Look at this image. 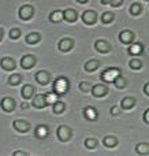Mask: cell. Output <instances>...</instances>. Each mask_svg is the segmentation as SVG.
Here are the masks:
<instances>
[{"label":"cell","instance_id":"1","mask_svg":"<svg viewBox=\"0 0 149 156\" xmlns=\"http://www.w3.org/2000/svg\"><path fill=\"white\" fill-rule=\"evenodd\" d=\"M67 89H68L67 78L60 77V78H57V80H55V82H54V92H56L59 96L64 94L66 92H67Z\"/></svg>","mask_w":149,"mask_h":156},{"label":"cell","instance_id":"2","mask_svg":"<svg viewBox=\"0 0 149 156\" xmlns=\"http://www.w3.org/2000/svg\"><path fill=\"white\" fill-rule=\"evenodd\" d=\"M118 76H120V70H119V69L109 67V69H106V70L101 73V80H103L104 82H114V80Z\"/></svg>","mask_w":149,"mask_h":156},{"label":"cell","instance_id":"3","mask_svg":"<svg viewBox=\"0 0 149 156\" xmlns=\"http://www.w3.org/2000/svg\"><path fill=\"white\" fill-rule=\"evenodd\" d=\"M0 107H2V110H4L5 112H11V111H14V108H15V100L11 99V97H4V99H2V101H0Z\"/></svg>","mask_w":149,"mask_h":156},{"label":"cell","instance_id":"4","mask_svg":"<svg viewBox=\"0 0 149 156\" xmlns=\"http://www.w3.org/2000/svg\"><path fill=\"white\" fill-rule=\"evenodd\" d=\"M33 12H34V11H33V7L29 4H25L19 8V16H21V19H23V21H27V19L32 18Z\"/></svg>","mask_w":149,"mask_h":156},{"label":"cell","instance_id":"5","mask_svg":"<svg viewBox=\"0 0 149 156\" xmlns=\"http://www.w3.org/2000/svg\"><path fill=\"white\" fill-rule=\"evenodd\" d=\"M82 21H84L86 25L96 23V21H97V14H96L95 11H92V10L85 11V12L82 14Z\"/></svg>","mask_w":149,"mask_h":156},{"label":"cell","instance_id":"6","mask_svg":"<svg viewBox=\"0 0 149 156\" xmlns=\"http://www.w3.org/2000/svg\"><path fill=\"white\" fill-rule=\"evenodd\" d=\"M15 60L12 59V58H10V56H5V58H3L2 60H0V67L3 69V70H7V71H11V70H14L15 69Z\"/></svg>","mask_w":149,"mask_h":156},{"label":"cell","instance_id":"7","mask_svg":"<svg viewBox=\"0 0 149 156\" xmlns=\"http://www.w3.org/2000/svg\"><path fill=\"white\" fill-rule=\"evenodd\" d=\"M56 134L60 141H67V140H70V137H71V130L68 129L67 126H60L59 129H57Z\"/></svg>","mask_w":149,"mask_h":156},{"label":"cell","instance_id":"8","mask_svg":"<svg viewBox=\"0 0 149 156\" xmlns=\"http://www.w3.org/2000/svg\"><path fill=\"white\" fill-rule=\"evenodd\" d=\"M34 65H36V58L33 55H26V56H23L21 59V66L23 69H26V70L32 69Z\"/></svg>","mask_w":149,"mask_h":156},{"label":"cell","instance_id":"9","mask_svg":"<svg viewBox=\"0 0 149 156\" xmlns=\"http://www.w3.org/2000/svg\"><path fill=\"white\" fill-rule=\"evenodd\" d=\"M12 126H14V129H16L18 132H21V133H26V132H29V129H30V125L27 123L26 121H22V119L15 121L12 123Z\"/></svg>","mask_w":149,"mask_h":156},{"label":"cell","instance_id":"10","mask_svg":"<svg viewBox=\"0 0 149 156\" xmlns=\"http://www.w3.org/2000/svg\"><path fill=\"white\" fill-rule=\"evenodd\" d=\"M59 49L62 52H67V51H70L71 48L74 47V41L71 40V38H63L62 41L59 43Z\"/></svg>","mask_w":149,"mask_h":156},{"label":"cell","instance_id":"11","mask_svg":"<svg viewBox=\"0 0 149 156\" xmlns=\"http://www.w3.org/2000/svg\"><path fill=\"white\" fill-rule=\"evenodd\" d=\"M36 80H37V82L41 83V85H47V83L49 82V80H51V76H49L48 71H38V73L36 74Z\"/></svg>","mask_w":149,"mask_h":156},{"label":"cell","instance_id":"12","mask_svg":"<svg viewBox=\"0 0 149 156\" xmlns=\"http://www.w3.org/2000/svg\"><path fill=\"white\" fill-rule=\"evenodd\" d=\"M119 40L122 41L123 44H130V43H133V40H134V34L131 32H129V30H123L119 34Z\"/></svg>","mask_w":149,"mask_h":156},{"label":"cell","instance_id":"13","mask_svg":"<svg viewBox=\"0 0 149 156\" xmlns=\"http://www.w3.org/2000/svg\"><path fill=\"white\" fill-rule=\"evenodd\" d=\"M107 92H108V89H107L106 85H96L92 88V93H93V96H96V97L106 96Z\"/></svg>","mask_w":149,"mask_h":156},{"label":"cell","instance_id":"14","mask_svg":"<svg viewBox=\"0 0 149 156\" xmlns=\"http://www.w3.org/2000/svg\"><path fill=\"white\" fill-rule=\"evenodd\" d=\"M95 47H96V49H97L99 52H101V54H107V52H109V44L107 43V41H104V40L96 41Z\"/></svg>","mask_w":149,"mask_h":156},{"label":"cell","instance_id":"15","mask_svg":"<svg viewBox=\"0 0 149 156\" xmlns=\"http://www.w3.org/2000/svg\"><path fill=\"white\" fill-rule=\"evenodd\" d=\"M33 105L36 108H44L47 105V100H45V94H37V97H34L33 100Z\"/></svg>","mask_w":149,"mask_h":156},{"label":"cell","instance_id":"16","mask_svg":"<svg viewBox=\"0 0 149 156\" xmlns=\"http://www.w3.org/2000/svg\"><path fill=\"white\" fill-rule=\"evenodd\" d=\"M63 18H64L67 22H75V19H77L75 10H73V8H67L66 11H63Z\"/></svg>","mask_w":149,"mask_h":156},{"label":"cell","instance_id":"17","mask_svg":"<svg viewBox=\"0 0 149 156\" xmlns=\"http://www.w3.org/2000/svg\"><path fill=\"white\" fill-rule=\"evenodd\" d=\"M84 115H85V118L89 119V121H95V119L97 118V111L93 107H86L84 110Z\"/></svg>","mask_w":149,"mask_h":156},{"label":"cell","instance_id":"18","mask_svg":"<svg viewBox=\"0 0 149 156\" xmlns=\"http://www.w3.org/2000/svg\"><path fill=\"white\" fill-rule=\"evenodd\" d=\"M21 94L23 99H30V97H33V94H34V89H33L32 85H25L23 88H22Z\"/></svg>","mask_w":149,"mask_h":156},{"label":"cell","instance_id":"19","mask_svg":"<svg viewBox=\"0 0 149 156\" xmlns=\"http://www.w3.org/2000/svg\"><path fill=\"white\" fill-rule=\"evenodd\" d=\"M134 104H136V101H134L133 97H125V99L122 100V103H120L122 108H125V110H130V108H133Z\"/></svg>","mask_w":149,"mask_h":156},{"label":"cell","instance_id":"20","mask_svg":"<svg viewBox=\"0 0 149 156\" xmlns=\"http://www.w3.org/2000/svg\"><path fill=\"white\" fill-rule=\"evenodd\" d=\"M129 54L130 55H141L142 54V45L140 43H136V44H133V45H130Z\"/></svg>","mask_w":149,"mask_h":156},{"label":"cell","instance_id":"21","mask_svg":"<svg viewBox=\"0 0 149 156\" xmlns=\"http://www.w3.org/2000/svg\"><path fill=\"white\" fill-rule=\"evenodd\" d=\"M36 136H37L38 138H44L48 136V127L44 126V125H40V126L36 129Z\"/></svg>","mask_w":149,"mask_h":156},{"label":"cell","instance_id":"22","mask_svg":"<svg viewBox=\"0 0 149 156\" xmlns=\"http://www.w3.org/2000/svg\"><path fill=\"white\" fill-rule=\"evenodd\" d=\"M103 143H104V145L108 147V148H114V147L118 144V140H116V137H112V136H107V137L103 140Z\"/></svg>","mask_w":149,"mask_h":156},{"label":"cell","instance_id":"23","mask_svg":"<svg viewBox=\"0 0 149 156\" xmlns=\"http://www.w3.org/2000/svg\"><path fill=\"white\" fill-rule=\"evenodd\" d=\"M40 34L38 33H30V34L26 36V43L27 44H37L40 41Z\"/></svg>","mask_w":149,"mask_h":156},{"label":"cell","instance_id":"24","mask_svg":"<svg viewBox=\"0 0 149 156\" xmlns=\"http://www.w3.org/2000/svg\"><path fill=\"white\" fill-rule=\"evenodd\" d=\"M97 67H99V62L95 60V59H92V60H89V62L85 63V70L86 71H95Z\"/></svg>","mask_w":149,"mask_h":156},{"label":"cell","instance_id":"25","mask_svg":"<svg viewBox=\"0 0 149 156\" xmlns=\"http://www.w3.org/2000/svg\"><path fill=\"white\" fill-rule=\"evenodd\" d=\"M136 151L138 152L140 155H147V154H149V144H145V143L138 144V145H137V148H136Z\"/></svg>","mask_w":149,"mask_h":156},{"label":"cell","instance_id":"26","mask_svg":"<svg viewBox=\"0 0 149 156\" xmlns=\"http://www.w3.org/2000/svg\"><path fill=\"white\" fill-rule=\"evenodd\" d=\"M49 19H51L52 22H60L63 19V12L62 11H52L51 15H49Z\"/></svg>","mask_w":149,"mask_h":156},{"label":"cell","instance_id":"27","mask_svg":"<svg viewBox=\"0 0 149 156\" xmlns=\"http://www.w3.org/2000/svg\"><path fill=\"white\" fill-rule=\"evenodd\" d=\"M141 11H142L141 4H138V3H133V4H131V7H130V14L131 15H140Z\"/></svg>","mask_w":149,"mask_h":156},{"label":"cell","instance_id":"28","mask_svg":"<svg viewBox=\"0 0 149 156\" xmlns=\"http://www.w3.org/2000/svg\"><path fill=\"white\" fill-rule=\"evenodd\" d=\"M21 80H22V77L19 74H12V76H10V78H8V83L12 86H16L21 82Z\"/></svg>","mask_w":149,"mask_h":156},{"label":"cell","instance_id":"29","mask_svg":"<svg viewBox=\"0 0 149 156\" xmlns=\"http://www.w3.org/2000/svg\"><path fill=\"white\" fill-rule=\"evenodd\" d=\"M57 96H59V94H57L56 92H51V93H47V94H45L47 103H51V104H54L55 101H57Z\"/></svg>","mask_w":149,"mask_h":156},{"label":"cell","instance_id":"30","mask_svg":"<svg viewBox=\"0 0 149 156\" xmlns=\"http://www.w3.org/2000/svg\"><path fill=\"white\" fill-rule=\"evenodd\" d=\"M64 103H62V101H55L54 103V112L55 114H60V112H63L64 111Z\"/></svg>","mask_w":149,"mask_h":156},{"label":"cell","instance_id":"31","mask_svg":"<svg viewBox=\"0 0 149 156\" xmlns=\"http://www.w3.org/2000/svg\"><path fill=\"white\" fill-rule=\"evenodd\" d=\"M114 14L112 12H104L103 16H101V21H103V23H111L112 21H114Z\"/></svg>","mask_w":149,"mask_h":156},{"label":"cell","instance_id":"32","mask_svg":"<svg viewBox=\"0 0 149 156\" xmlns=\"http://www.w3.org/2000/svg\"><path fill=\"white\" fill-rule=\"evenodd\" d=\"M114 83L116 85V88H125L126 86V81H125V78H123L122 76H118L114 80Z\"/></svg>","mask_w":149,"mask_h":156},{"label":"cell","instance_id":"33","mask_svg":"<svg viewBox=\"0 0 149 156\" xmlns=\"http://www.w3.org/2000/svg\"><path fill=\"white\" fill-rule=\"evenodd\" d=\"M130 67L133 70H138V69L142 67V62L140 59H131L130 60Z\"/></svg>","mask_w":149,"mask_h":156},{"label":"cell","instance_id":"34","mask_svg":"<svg viewBox=\"0 0 149 156\" xmlns=\"http://www.w3.org/2000/svg\"><path fill=\"white\" fill-rule=\"evenodd\" d=\"M96 145H97V141L95 140V138H86L85 140V147L89 149H95Z\"/></svg>","mask_w":149,"mask_h":156},{"label":"cell","instance_id":"35","mask_svg":"<svg viewBox=\"0 0 149 156\" xmlns=\"http://www.w3.org/2000/svg\"><path fill=\"white\" fill-rule=\"evenodd\" d=\"M79 89H81L82 92H89V90H92V83L81 82V83H79Z\"/></svg>","mask_w":149,"mask_h":156},{"label":"cell","instance_id":"36","mask_svg":"<svg viewBox=\"0 0 149 156\" xmlns=\"http://www.w3.org/2000/svg\"><path fill=\"white\" fill-rule=\"evenodd\" d=\"M21 36V30L19 29H16V27H14V29H11V32H10V37L12 38V40H16V38Z\"/></svg>","mask_w":149,"mask_h":156},{"label":"cell","instance_id":"37","mask_svg":"<svg viewBox=\"0 0 149 156\" xmlns=\"http://www.w3.org/2000/svg\"><path fill=\"white\" fill-rule=\"evenodd\" d=\"M122 3H123V0H109V4H111L112 7H119Z\"/></svg>","mask_w":149,"mask_h":156},{"label":"cell","instance_id":"38","mask_svg":"<svg viewBox=\"0 0 149 156\" xmlns=\"http://www.w3.org/2000/svg\"><path fill=\"white\" fill-rule=\"evenodd\" d=\"M144 121L147 122V123H149V110H147L144 112Z\"/></svg>","mask_w":149,"mask_h":156},{"label":"cell","instance_id":"39","mask_svg":"<svg viewBox=\"0 0 149 156\" xmlns=\"http://www.w3.org/2000/svg\"><path fill=\"white\" fill-rule=\"evenodd\" d=\"M111 114L112 115H119V110H118L116 107H112L111 108Z\"/></svg>","mask_w":149,"mask_h":156},{"label":"cell","instance_id":"40","mask_svg":"<svg viewBox=\"0 0 149 156\" xmlns=\"http://www.w3.org/2000/svg\"><path fill=\"white\" fill-rule=\"evenodd\" d=\"M144 93H145V94H148V96H149V83H147V85L144 86Z\"/></svg>","mask_w":149,"mask_h":156},{"label":"cell","instance_id":"41","mask_svg":"<svg viewBox=\"0 0 149 156\" xmlns=\"http://www.w3.org/2000/svg\"><path fill=\"white\" fill-rule=\"evenodd\" d=\"M23 155H27V154H25V152H15L14 154V156H23Z\"/></svg>","mask_w":149,"mask_h":156},{"label":"cell","instance_id":"42","mask_svg":"<svg viewBox=\"0 0 149 156\" xmlns=\"http://www.w3.org/2000/svg\"><path fill=\"white\" fill-rule=\"evenodd\" d=\"M3 34H4V33H3V29H2V27H0V41L3 40Z\"/></svg>","mask_w":149,"mask_h":156},{"label":"cell","instance_id":"43","mask_svg":"<svg viewBox=\"0 0 149 156\" xmlns=\"http://www.w3.org/2000/svg\"><path fill=\"white\" fill-rule=\"evenodd\" d=\"M27 107H29V104H27V103H22V108H23V110H25V108H27Z\"/></svg>","mask_w":149,"mask_h":156},{"label":"cell","instance_id":"44","mask_svg":"<svg viewBox=\"0 0 149 156\" xmlns=\"http://www.w3.org/2000/svg\"><path fill=\"white\" fill-rule=\"evenodd\" d=\"M107 3H109V0H101V4H107Z\"/></svg>","mask_w":149,"mask_h":156},{"label":"cell","instance_id":"45","mask_svg":"<svg viewBox=\"0 0 149 156\" xmlns=\"http://www.w3.org/2000/svg\"><path fill=\"white\" fill-rule=\"evenodd\" d=\"M77 2H78V3H82V4H84V3H88V0H77Z\"/></svg>","mask_w":149,"mask_h":156},{"label":"cell","instance_id":"46","mask_svg":"<svg viewBox=\"0 0 149 156\" xmlns=\"http://www.w3.org/2000/svg\"><path fill=\"white\" fill-rule=\"evenodd\" d=\"M145 2H149V0H145Z\"/></svg>","mask_w":149,"mask_h":156}]
</instances>
